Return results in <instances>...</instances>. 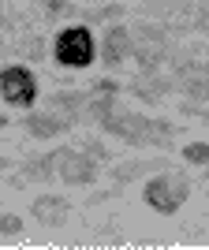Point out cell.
<instances>
[{"label": "cell", "instance_id": "cell-7", "mask_svg": "<svg viewBox=\"0 0 209 250\" xmlns=\"http://www.w3.org/2000/svg\"><path fill=\"white\" fill-rule=\"evenodd\" d=\"M131 56H135V34H131V26L108 22V26H104V38H101V63L108 71H116V67L127 63Z\"/></svg>", "mask_w": 209, "mask_h": 250}, {"label": "cell", "instance_id": "cell-12", "mask_svg": "<svg viewBox=\"0 0 209 250\" xmlns=\"http://www.w3.org/2000/svg\"><path fill=\"white\" fill-rule=\"evenodd\" d=\"M142 15L149 19H165L172 30H190V11H194V0H146L142 4Z\"/></svg>", "mask_w": 209, "mask_h": 250}, {"label": "cell", "instance_id": "cell-8", "mask_svg": "<svg viewBox=\"0 0 209 250\" xmlns=\"http://www.w3.org/2000/svg\"><path fill=\"white\" fill-rule=\"evenodd\" d=\"M49 179H60V153L49 149V153H34L22 157L19 176L11 179L8 187H26V183H49Z\"/></svg>", "mask_w": 209, "mask_h": 250}, {"label": "cell", "instance_id": "cell-11", "mask_svg": "<svg viewBox=\"0 0 209 250\" xmlns=\"http://www.w3.org/2000/svg\"><path fill=\"white\" fill-rule=\"evenodd\" d=\"M116 94H120V86L112 79H97L94 86H86V120L90 124H104L116 112Z\"/></svg>", "mask_w": 209, "mask_h": 250}, {"label": "cell", "instance_id": "cell-4", "mask_svg": "<svg viewBox=\"0 0 209 250\" xmlns=\"http://www.w3.org/2000/svg\"><path fill=\"white\" fill-rule=\"evenodd\" d=\"M0 97L8 108H22V112H30L42 90H38V75L26 67V63H4L0 67Z\"/></svg>", "mask_w": 209, "mask_h": 250}, {"label": "cell", "instance_id": "cell-10", "mask_svg": "<svg viewBox=\"0 0 209 250\" xmlns=\"http://www.w3.org/2000/svg\"><path fill=\"white\" fill-rule=\"evenodd\" d=\"M75 127V120H67V116H60V112H52V108H45V112H26L22 116V131L30 138H38V142H49V138H60V135H67Z\"/></svg>", "mask_w": 209, "mask_h": 250}, {"label": "cell", "instance_id": "cell-16", "mask_svg": "<svg viewBox=\"0 0 209 250\" xmlns=\"http://www.w3.org/2000/svg\"><path fill=\"white\" fill-rule=\"evenodd\" d=\"M124 15H127L124 0H104V4H97V8H86V4H83L79 22H86V26H101V22H124Z\"/></svg>", "mask_w": 209, "mask_h": 250}, {"label": "cell", "instance_id": "cell-20", "mask_svg": "<svg viewBox=\"0 0 209 250\" xmlns=\"http://www.w3.org/2000/svg\"><path fill=\"white\" fill-rule=\"evenodd\" d=\"M79 149H83V153H90L94 161H101V165H112V149L104 146L101 138H83V142H79Z\"/></svg>", "mask_w": 209, "mask_h": 250}, {"label": "cell", "instance_id": "cell-6", "mask_svg": "<svg viewBox=\"0 0 209 250\" xmlns=\"http://www.w3.org/2000/svg\"><path fill=\"white\" fill-rule=\"evenodd\" d=\"M149 127H153V116H142V112H112L108 120L101 124L104 135L120 138L124 146H149Z\"/></svg>", "mask_w": 209, "mask_h": 250}, {"label": "cell", "instance_id": "cell-14", "mask_svg": "<svg viewBox=\"0 0 209 250\" xmlns=\"http://www.w3.org/2000/svg\"><path fill=\"white\" fill-rule=\"evenodd\" d=\"M168 168V161L165 157H135V161H120V165H112V183H116V190H124L131 179H138V176H149V172H165Z\"/></svg>", "mask_w": 209, "mask_h": 250}, {"label": "cell", "instance_id": "cell-9", "mask_svg": "<svg viewBox=\"0 0 209 250\" xmlns=\"http://www.w3.org/2000/svg\"><path fill=\"white\" fill-rule=\"evenodd\" d=\"M176 75H165V71H138L131 83H127V90L138 97V101L146 104H161L172 90H176Z\"/></svg>", "mask_w": 209, "mask_h": 250}, {"label": "cell", "instance_id": "cell-24", "mask_svg": "<svg viewBox=\"0 0 209 250\" xmlns=\"http://www.w3.org/2000/svg\"><path fill=\"white\" fill-rule=\"evenodd\" d=\"M202 124H206V131H209V108H202Z\"/></svg>", "mask_w": 209, "mask_h": 250}, {"label": "cell", "instance_id": "cell-17", "mask_svg": "<svg viewBox=\"0 0 209 250\" xmlns=\"http://www.w3.org/2000/svg\"><path fill=\"white\" fill-rule=\"evenodd\" d=\"M38 11H42L45 22H60V19H79L83 8L71 4V0H38Z\"/></svg>", "mask_w": 209, "mask_h": 250}, {"label": "cell", "instance_id": "cell-23", "mask_svg": "<svg viewBox=\"0 0 209 250\" xmlns=\"http://www.w3.org/2000/svg\"><path fill=\"white\" fill-rule=\"evenodd\" d=\"M0 231H4L8 239H15V235L22 231V217H19V213H11V209H4V213H0Z\"/></svg>", "mask_w": 209, "mask_h": 250}, {"label": "cell", "instance_id": "cell-22", "mask_svg": "<svg viewBox=\"0 0 209 250\" xmlns=\"http://www.w3.org/2000/svg\"><path fill=\"white\" fill-rule=\"evenodd\" d=\"M190 30L209 34V0H194V11H190Z\"/></svg>", "mask_w": 209, "mask_h": 250}, {"label": "cell", "instance_id": "cell-2", "mask_svg": "<svg viewBox=\"0 0 209 250\" xmlns=\"http://www.w3.org/2000/svg\"><path fill=\"white\" fill-rule=\"evenodd\" d=\"M187 198H190V179L183 172H172V168L146 179V187H142V202L161 217H176L179 209L187 206Z\"/></svg>", "mask_w": 209, "mask_h": 250}, {"label": "cell", "instance_id": "cell-18", "mask_svg": "<svg viewBox=\"0 0 209 250\" xmlns=\"http://www.w3.org/2000/svg\"><path fill=\"white\" fill-rule=\"evenodd\" d=\"M176 135H179V127L172 124V120H161V116H153V127H149V146H157V149H172V146H176Z\"/></svg>", "mask_w": 209, "mask_h": 250}, {"label": "cell", "instance_id": "cell-19", "mask_svg": "<svg viewBox=\"0 0 209 250\" xmlns=\"http://www.w3.org/2000/svg\"><path fill=\"white\" fill-rule=\"evenodd\" d=\"M19 52L26 60H45V56H52V42H45L38 30H26L22 42H19Z\"/></svg>", "mask_w": 209, "mask_h": 250}, {"label": "cell", "instance_id": "cell-3", "mask_svg": "<svg viewBox=\"0 0 209 250\" xmlns=\"http://www.w3.org/2000/svg\"><path fill=\"white\" fill-rule=\"evenodd\" d=\"M135 34V63L138 71H161L172 52H176V42H172V26H157V22H142Z\"/></svg>", "mask_w": 209, "mask_h": 250}, {"label": "cell", "instance_id": "cell-15", "mask_svg": "<svg viewBox=\"0 0 209 250\" xmlns=\"http://www.w3.org/2000/svg\"><path fill=\"white\" fill-rule=\"evenodd\" d=\"M49 108L79 124V120H86V90H79V86H63V90H56V94L49 97Z\"/></svg>", "mask_w": 209, "mask_h": 250}, {"label": "cell", "instance_id": "cell-13", "mask_svg": "<svg viewBox=\"0 0 209 250\" xmlns=\"http://www.w3.org/2000/svg\"><path fill=\"white\" fill-rule=\"evenodd\" d=\"M30 217L42 224V228H63L67 217H71V202L60 198V194H38L30 202Z\"/></svg>", "mask_w": 209, "mask_h": 250}, {"label": "cell", "instance_id": "cell-21", "mask_svg": "<svg viewBox=\"0 0 209 250\" xmlns=\"http://www.w3.org/2000/svg\"><path fill=\"white\" fill-rule=\"evenodd\" d=\"M187 165H206L209 168V142H187V146L179 149Z\"/></svg>", "mask_w": 209, "mask_h": 250}, {"label": "cell", "instance_id": "cell-25", "mask_svg": "<svg viewBox=\"0 0 209 250\" xmlns=\"http://www.w3.org/2000/svg\"><path fill=\"white\" fill-rule=\"evenodd\" d=\"M83 4H101V0H83Z\"/></svg>", "mask_w": 209, "mask_h": 250}, {"label": "cell", "instance_id": "cell-1", "mask_svg": "<svg viewBox=\"0 0 209 250\" xmlns=\"http://www.w3.org/2000/svg\"><path fill=\"white\" fill-rule=\"evenodd\" d=\"M52 60L63 71H86L94 60H101V42L94 38V30L86 22H75V26H63L52 38Z\"/></svg>", "mask_w": 209, "mask_h": 250}, {"label": "cell", "instance_id": "cell-5", "mask_svg": "<svg viewBox=\"0 0 209 250\" xmlns=\"http://www.w3.org/2000/svg\"><path fill=\"white\" fill-rule=\"evenodd\" d=\"M60 183L63 187H94L97 176H101V161H94L90 153L83 149H71V146H60Z\"/></svg>", "mask_w": 209, "mask_h": 250}]
</instances>
